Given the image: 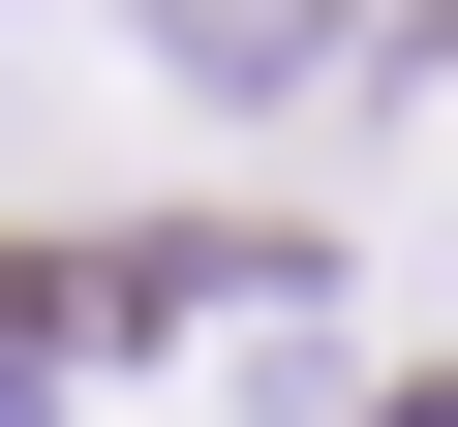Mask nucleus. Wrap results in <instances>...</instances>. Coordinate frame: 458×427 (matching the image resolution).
I'll use <instances>...</instances> for the list:
<instances>
[{
	"label": "nucleus",
	"mask_w": 458,
	"mask_h": 427,
	"mask_svg": "<svg viewBox=\"0 0 458 427\" xmlns=\"http://www.w3.org/2000/svg\"><path fill=\"white\" fill-rule=\"evenodd\" d=\"M123 31L214 92V122H276V92H336V0H123Z\"/></svg>",
	"instance_id": "1"
}]
</instances>
